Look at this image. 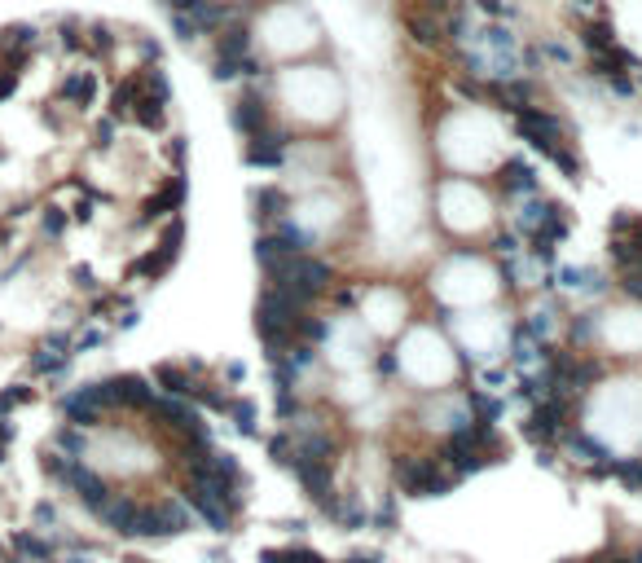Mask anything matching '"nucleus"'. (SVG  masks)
Listing matches in <instances>:
<instances>
[{
	"label": "nucleus",
	"mask_w": 642,
	"mask_h": 563,
	"mask_svg": "<svg viewBox=\"0 0 642 563\" xmlns=\"http://www.w3.org/2000/svg\"><path fill=\"white\" fill-rule=\"evenodd\" d=\"M264 282H277V286H286V291H295L299 300H317V295H326L330 291V282H335V273H330V264L321 260V255H313V251H295V255H286L282 260V269L277 273H268Z\"/></svg>",
	"instance_id": "1"
},
{
	"label": "nucleus",
	"mask_w": 642,
	"mask_h": 563,
	"mask_svg": "<svg viewBox=\"0 0 642 563\" xmlns=\"http://www.w3.org/2000/svg\"><path fill=\"white\" fill-rule=\"evenodd\" d=\"M391 475H396L400 493H409V497H445L458 484V475L440 471V457H414V453H396Z\"/></svg>",
	"instance_id": "2"
},
{
	"label": "nucleus",
	"mask_w": 642,
	"mask_h": 563,
	"mask_svg": "<svg viewBox=\"0 0 642 563\" xmlns=\"http://www.w3.org/2000/svg\"><path fill=\"white\" fill-rule=\"evenodd\" d=\"M568 414H572V396H541L537 410H532V418L523 423V436L532 445H550L554 436H563Z\"/></svg>",
	"instance_id": "3"
},
{
	"label": "nucleus",
	"mask_w": 642,
	"mask_h": 563,
	"mask_svg": "<svg viewBox=\"0 0 642 563\" xmlns=\"http://www.w3.org/2000/svg\"><path fill=\"white\" fill-rule=\"evenodd\" d=\"M286 150H290V132L268 123L264 132L247 137V163L251 168H282L286 163Z\"/></svg>",
	"instance_id": "4"
},
{
	"label": "nucleus",
	"mask_w": 642,
	"mask_h": 563,
	"mask_svg": "<svg viewBox=\"0 0 642 563\" xmlns=\"http://www.w3.org/2000/svg\"><path fill=\"white\" fill-rule=\"evenodd\" d=\"M286 466L295 471V480L308 489L313 502H321L326 493H335V489H330V462H321V457H304V453H290Z\"/></svg>",
	"instance_id": "5"
},
{
	"label": "nucleus",
	"mask_w": 642,
	"mask_h": 563,
	"mask_svg": "<svg viewBox=\"0 0 642 563\" xmlns=\"http://www.w3.org/2000/svg\"><path fill=\"white\" fill-rule=\"evenodd\" d=\"M498 190H502L507 199H532V194L541 190V181H537V172H532L523 159H507V163L498 168Z\"/></svg>",
	"instance_id": "6"
},
{
	"label": "nucleus",
	"mask_w": 642,
	"mask_h": 563,
	"mask_svg": "<svg viewBox=\"0 0 642 563\" xmlns=\"http://www.w3.org/2000/svg\"><path fill=\"white\" fill-rule=\"evenodd\" d=\"M251 207H256L259 225L273 229L286 212H290V199H286V190H277V185H259V190H251Z\"/></svg>",
	"instance_id": "7"
},
{
	"label": "nucleus",
	"mask_w": 642,
	"mask_h": 563,
	"mask_svg": "<svg viewBox=\"0 0 642 563\" xmlns=\"http://www.w3.org/2000/svg\"><path fill=\"white\" fill-rule=\"evenodd\" d=\"M159 511V528H163V537H176V533H185V528H194V511L190 506H181V502H159L154 506Z\"/></svg>",
	"instance_id": "8"
},
{
	"label": "nucleus",
	"mask_w": 642,
	"mask_h": 563,
	"mask_svg": "<svg viewBox=\"0 0 642 563\" xmlns=\"http://www.w3.org/2000/svg\"><path fill=\"white\" fill-rule=\"evenodd\" d=\"M181 203H185V181H181V176H172V181H167V185H163V190L145 203V221H150V216H167V212H176Z\"/></svg>",
	"instance_id": "9"
},
{
	"label": "nucleus",
	"mask_w": 642,
	"mask_h": 563,
	"mask_svg": "<svg viewBox=\"0 0 642 563\" xmlns=\"http://www.w3.org/2000/svg\"><path fill=\"white\" fill-rule=\"evenodd\" d=\"M154 383H159L167 396H185V401H190L194 387H198V383L190 379V370H181V365H159V370H154Z\"/></svg>",
	"instance_id": "10"
},
{
	"label": "nucleus",
	"mask_w": 642,
	"mask_h": 563,
	"mask_svg": "<svg viewBox=\"0 0 642 563\" xmlns=\"http://www.w3.org/2000/svg\"><path fill=\"white\" fill-rule=\"evenodd\" d=\"M467 405H471V414H476L480 423H498L502 410H507L498 396H489V392H480V387H467Z\"/></svg>",
	"instance_id": "11"
},
{
	"label": "nucleus",
	"mask_w": 642,
	"mask_h": 563,
	"mask_svg": "<svg viewBox=\"0 0 642 563\" xmlns=\"http://www.w3.org/2000/svg\"><path fill=\"white\" fill-rule=\"evenodd\" d=\"M563 445L576 453V457H585V462H599V457H607V450H603L599 441H590L581 427H576V432H572V427H563Z\"/></svg>",
	"instance_id": "12"
},
{
	"label": "nucleus",
	"mask_w": 642,
	"mask_h": 563,
	"mask_svg": "<svg viewBox=\"0 0 642 563\" xmlns=\"http://www.w3.org/2000/svg\"><path fill=\"white\" fill-rule=\"evenodd\" d=\"M229 414H234V423H238L243 436H256V405L247 396L243 401H229Z\"/></svg>",
	"instance_id": "13"
},
{
	"label": "nucleus",
	"mask_w": 642,
	"mask_h": 563,
	"mask_svg": "<svg viewBox=\"0 0 642 563\" xmlns=\"http://www.w3.org/2000/svg\"><path fill=\"white\" fill-rule=\"evenodd\" d=\"M295 453L330 462V453H335V441H330V436H317V432H313V436H304V441H299V450H295Z\"/></svg>",
	"instance_id": "14"
},
{
	"label": "nucleus",
	"mask_w": 642,
	"mask_h": 563,
	"mask_svg": "<svg viewBox=\"0 0 642 563\" xmlns=\"http://www.w3.org/2000/svg\"><path fill=\"white\" fill-rule=\"evenodd\" d=\"M295 331L304 335V343H321V339L330 335V322H321V317H308V313H304V317L295 322Z\"/></svg>",
	"instance_id": "15"
},
{
	"label": "nucleus",
	"mask_w": 642,
	"mask_h": 563,
	"mask_svg": "<svg viewBox=\"0 0 642 563\" xmlns=\"http://www.w3.org/2000/svg\"><path fill=\"white\" fill-rule=\"evenodd\" d=\"M590 335H594V313H581V317L568 326V339H572V343H590Z\"/></svg>",
	"instance_id": "16"
},
{
	"label": "nucleus",
	"mask_w": 642,
	"mask_h": 563,
	"mask_svg": "<svg viewBox=\"0 0 642 563\" xmlns=\"http://www.w3.org/2000/svg\"><path fill=\"white\" fill-rule=\"evenodd\" d=\"M299 410H304V405H299V396H295L290 387H286V392H277V414H282V418H295Z\"/></svg>",
	"instance_id": "17"
},
{
	"label": "nucleus",
	"mask_w": 642,
	"mask_h": 563,
	"mask_svg": "<svg viewBox=\"0 0 642 563\" xmlns=\"http://www.w3.org/2000/svg\"><path fill=\"white\" fill-rule=\"evenodd\" d=\"M282 563H326L317 551H308V546H290V551H282Z\"/></svg>",
	"instance_id": "18"
},
{
	"label": "nucleus",
	"mask_w": 642,
	"mask_h": 563,
	"mask_svg": "<svg viewBox=\"0 0 642 563\" xmlns=\"http://www.w3.org/2000/svg\"><path fill=\"white\" fill-rule=\"evenodd\" d=\"M268 453H273L277 462H290V436H286V432L273 436V441H268Z\"/></svg>",
	"instance_id": "19"
},
{
	"label": "nucleus",
	"mask_w": 642,
	"mask_h": 563,
	"mask_svg": "<svg viewBox=\"0 0 642 563\" xmlns=\"http://www.w3.org/2000/svg\"><path fill=\"white\" fill-rule=\"evenodd\" d=\"M493 251H498V255H514V251H519V238H514V233H498V238H493Z\"/></svg>",
	"instance_id": "20"
},
{
	"label": "nucleus",
	"mask_w": 642,
	"mask_h": 563,
	"mask_svg": "<svg viewBox=\"0 0 642 563\" xmlns=\"http://www.w3.org/2000/svg\"><path fill=\"white\" fill-rule=\"evenodd\" d=\"M375 524H379V528H391V524H396V502H391V497H387L383 506H379V515H375Z\"/></svg>",
	"instance_id": "21"
},
{
	"label": "nucleus",
	"mask_w": 642,
	"mask_h": 563,
	"mask_svg": "<svg viewBox=\"0 0 642 563\" xmlns=\"http://www.w3.org/2000/svg\"><path fill=\"white\" fill-rule=\"evenodd\" d=\"M62 450L80 453V450H84V436H80V432H62Z\"/></svg>",
	"instance_id": "22"
},
{
	"label": "nucleus",
	"mask_w": 642,
	"mask_h": 563,
	"mask_svg": "<svg viewBox=\"0 0 642 563\" xmlns=\"http://www.w3.org/2000/svg\"><path fill=\"white\" fill-rule=\"evenodd\" d=\"M379 374H396V352H383L379 356Z\"/></svg>",
	"instance_id": "23"
},
{
	"label": "nucleus",
	"mask_w": 642,
	"mask_h": 563,
	"mask_svg": "<svg viewBox=\"0 0 642 563\" xmlns=\"http://www.w3.org/2000/svg\"><path fill=\"white\" fill-rule=\"evenodd\" d=\"M229 379H234V383H243V379H247V365H243V361H234V365H229Z\"/></svg>",
	"instance_id": "24"
},
{
	"label": "nucleus",
	"mask_w": 642,
	"mask_h": 563,
	"mask_svg": "<svg viewBox=\"0 0 642 563\" xmlns=\"http://www.w3.org/2000/svg\"><path fill=\"white\" fill-rule=\"evenodd\" d=\"M259 563H282V551H259Z\"/></svg>",
	"instance_id": "25"
},
{
	"label": "nucleus",
	"mask_w": 642,
	"mask_h": 563,
	"mask_svg": "<svg viewBox=\"0 0 642 563\" xmlns=\"http://www.w3.org/2000/svg\"><path fill=\"white\" fill-rule=\"evenodd\" d=\"M348 563H379V559H375V555H370V559H366V555H352Z\"/></svg>",
	"instance_id": "26"
},
{
	"label": "nucleus",
	"mask_w": 642,
	"mask_h": 563,
	"mask_svg": "<svg viewBox=\"0 0 642 563\" xmlns=\"http://www.w3.org/2000/svg\"><path fill=\"white\" fill-rule=\"evenodd\" d=\"M630 563H642V551H634V555H630Z\"/></svg>",
	"instance_id": "27"
},
{
	"label": "nucleus",
	"mask_w": 642,
	"mask_h": 563,
	"mask_svg": "<svg viewBox=\"0 0 642 563\" xmlns=\"http://www.w3.org/2000/svg\"><path fill=\"white\" fill-rule=\"evenodd\" d=\"M71 563H84V559H71Z\"/></svg>",
	"instance_id": "28"
},
{
	"label": "nucleus",
	"mask_w": 642,
	"mask_h": 563,
	"mask_svg": "<svg viewBox=\"0 0 642 563\" xmlns=\"http://www.w3.org/2000/svg\"><path fill=\"white\" fill-rule=\"evenodd\" d=\"M132 563H145V559H132Z\"/></svg>",
	"instance_id": "29"
},
{
	"label": "nucleus",
	"mask_w": 642,
	"mask_h": 563,
	"mask_svg": "<svg viewBox=\"0 0 642 563\" xmlns=\"http://www.w3.org/2000/svg\"><path fill=\"white\" fill-rule=\"evenodd\" d=\"M563 563H576V559H563Z\"/></svg>",
	"instance_id": "30"
}]
</instances>
